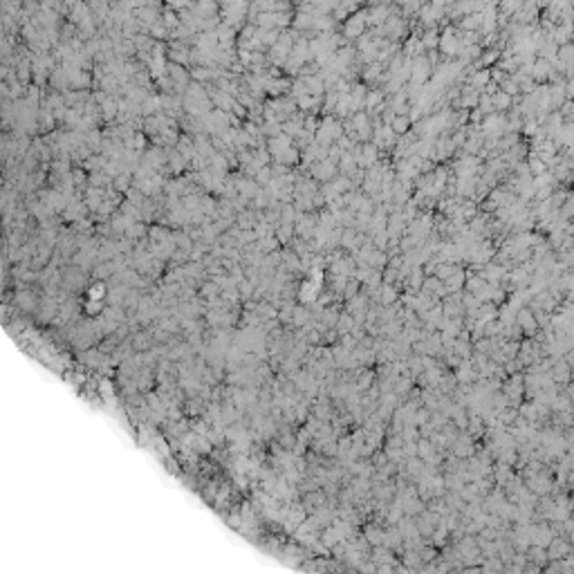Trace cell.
Segmentation results:
<instances>
[{
	"instance_id": "cell-1",
	"label": "cell",
	"mask_w": 574,
	"mask_h": 574,
	"mask_svg": "<svg viewBox=\"0 0 574 574\" xmlns=\"http://www.w3.org/2000/svg\"><path fill=\"white\" fill-rule=\"evenodd\" d=\"M527 489L534 491L536 496H547V493L554 489V480H552V476H550L547 471L541 469V471H536L534 476L527 478Z\"/></svg>"
},
{
	"instance_id": "cell-2",
	"label": "cell",
	"mask_w": 574,
	"mask_h": 574,
	"mask_svg": "<svg viewBox=\"0 0 574 574\" xmlns=\"http://www.w3.org/2000/svg\"><path fill=\"white\" fill-rule=\"evenodd\" d=\"M366 25H368V20H366V11L352 14L350 18L343 22V34H346L348 38H361Z\"/></svg>"
},
{
	"instance_id": "cell-3",
	"label": "cell",
	"mask_w": 574,
	"mask_h": 574,
	"mask_svg": "<svg viewBox=\"0 0 574 574\" xmlns=\"http://www.w3.org/2000/svg\"><path fill=\"white\" fill-rule=\"evenodd\" d=\"M516 323L520 325L525 334H534L538 330V319L534 314V309H530V307H523L516 312Z\"/></svg>"
},
{
	"instance_id": "cell-4",
	"label": "cell",
	"mask_w": 574,
	"mask_h": 574,
	"mask_svg": "<svg viewBox=\"0 0 574 574\" xmlns=\"http://www.w3.org/2000/svg\"><path fill=\"white\" fill-rule=\"evenodd\" d=\"M503 390H505V395L509 397V404H518V402H520V395H523V377H520V375H514L509 381H505Z\"/></svg>"
},
{
	"instance_id": "cell-5",
	"label": "cell",
	"mask_w": 574,
	"mask_h": 574,
	"mask_svg": "<svg viewBox=\"0 0 574 574\" xmlns=\"http://www.w3.org/2000/svg\"><path fill=\"white\" fill-rule=\"evenodd\" d=\"M570 543L565 541V538H552V543L547 545V559H565L567 554H570Z\"/></svg>"
},
{
	"instance_id": "cell-6",
	"label": "cell",
	"mask_w": 574,
	"mask_h": 574,
	"mask_svg": "<svg viewBox=\"0 0 574 574\" xmlns=\"http://www.w3.org/2000/svg\"><path fill=\"white\" fill-rule=\"evenodd\" d=\"M572 377V366L570 361H563V359H559V361H554V368H552V379L556 381V384H567Z\"/></svg>"
},
{
	"instance_id": "cell-7",
	"label": "cell",
	"mask_w": 574,
	"mask_h": 574,
	"mask_svg": "<svg viewBox=\"0 0 574 574\" xmlns=\"http://www.w3.org/2000/svg\"><path fill=\"white\" fill-rule=\"evenodd\" d=\"M491 99H493V108H496V112H505L514 106V97L507 94L505 90H496V92L491 94Z\"/></svg>"
},
{
	"instance_id": "cell-8",
	"label": "cell",
	"mask_w": 574,
	"mask_h": 574,
	"mask_svg": "<svg viewBox=\"0 0 574 574\" xmlns=\"http://www.w3.org/2000/svg\"><path fill=\"white\" fill-rule=\"evenodd\" d=\"M363 538L370 545H377V547H379V545L386 543V532L379 530L377 525H368V527H366V532H363Z\"/></svg>"
},
{
	"instance_id": "cell-9",
	"label": "cell",
	"mask_w": 574,
	"mask_h": 574,
	"mask_svg": "<svg viewBox=\"0 0 574 574\" xmlns=\"http://www.w3.org/2000/svg\"><path fill=\"white\" fill-rule=\"evenodd\" d=\"M489 83H491V72L489 70H478L469 76V86L476 88V90H485Z\"/></svg>"
},
{
	"instance_id": "cell-10",
	"label": "cell",
	"mask_w": 574,
	"mask_h": 574,
	"mask_svg": "<svg viewBox=\"0 0 574 574\" xmlns=\"http://www.w3.org/2000/svg\"><path fill=\"white\" fill-rule=\"evenodd\" d=\"M478 103H480V97H478V90L476 88H464L462 94H460V106L466 110V108H478Z\"/></svg>"
},
{
	"instance_id": "cell-11",
	"label": "cell",
	"mask_w": 574,
	"mask_h": 574,
	"mask_svg": "<svg viewBox=\"0 0 574 574\" xmlns=\"http://www.w3.org/2000/svg\"><path fill=\"white\" fill-rule=\"evenodd\" d=\"M464 283H466V274L462 272V269H458V272H455L451 278L444 280V285H447L449 294H453V292H460V290L464 287Z\"/></svg>"
},
{
	"instance_id": "cell-12",
	"label": "cell",
	"mask_w": 574,
	"mask_h": 574,
	"mask_svg": "<svg viewBox=\"0 0 574 574\" xmlns=\"http://www.w3.org/2000/svg\"><path fill=\"white\" fill-rule=\"evenodd\" d=\"M390 126H393V131H395V133L399 135V137H402V135H406V133H408V128L413 126V121H410V117H408V115H397L395 119H393Z\"/></svg>"
},
{
	"instance_id": "cell-13",
	"label": "cell",
	"mask_w": 574,
	"mask_h": 574,
	"mask_svg": "<svg viewBox=\"0 0 574 574\" xmlns=\"http://www.w3.org/2000/svg\"><path fill=\"white\" fill-rule=\"evenodd\" d=\"M422 285H424V272L420 267H413L408 276V292H420Z\"/></svg>"
},
{
	"instance_id": "cell-14",
	"label": "cell",
	"mask_w": 574,
	"mask_h": 574,
	"mask_svg": "<svg viewBox=\"0 0 574 574\" xmlns=\"http://www.w3.org/2000/svg\"><path fill=\"white\" fill-rule=\"evenodd\" d=\"M354 323H357V319L352 317V312H343L339 314V321H336V330H339V334H346V332L354 328Z\"/></svg>"
},
{
	"instance_id": "cell-15",
	"label": "cell",
	"mask_w": 574,
	"mask_h": 574,
	"mask_svg": "<svg viewBox=\"0 0 574 574\" xmlns=\"http://www.w3.org/2000/svg\"><path fill=\"white\" fill-rule=\"evenodd\" d=\"M500 11H503V16H514L516 11L523 9V5H525V0H500Z\"/></svg>"
},
{
	"instance_id": "cell-16",
	"label": "cell",
	"mask_w": 574,
	"mask_h": 574,
	"mask_svg": "<svg viewBox=\"0 0 574 574\" xmlns=\"http://www.w3.org/2000/svg\"><path fill=\"white\" fill-rule=\"evenodd\" d=\"M527 166H530V173H532V175H541V173L547 171L545 162H543L536 153H532V155H530V160H527Z\"/></svg>"
},
{
	"instance_id": "cell-17",
	"label": "cell",
	"mask_w": 574,
	"mask_h": 574,
	"mask_svg": "<svg viewBox=\"0 0 574 574\" xmlns=\"http://www.w3.org/2000/svg\"><path fill=\"white\" fill-rule=\"evenodd\" d=\"M458 272V267L453 265V263H437V269H435V276L440 278V280H447V278H451L453 274Z\"/></svg>"
},
{
	"instance_id": "cell-18",
	"label": "cell",
	"mask_w": 574,
	"mask_h": 574,
	"mask_svg": "<svg viewBox=\"0 0 574 574\" xmlns=\"http://www.w3.org/2000/svg\"><path fill=\"white\" fill-rule=\"evenodd\" d=\"M395 298H397L395 287H393L390 283H386L384 287H381V298H379V303H381V305H390V303H395Z\"/></svg>"
},
{
	"instance_id": "cell-19",
	"label": "cell",
	"mask_w": 574,
	"mask_h": 574,
	"mask_svg": "<svg viewBox=\"0 0 574 574\" xmlns=\"http://www.w3.org/2000/svg\"><path fill=\"white\" fill-rule=\"evenodd\" d=\"M500 90H505V92L511 94V97H518V94H520V86H518V81H516L514 76L505 79V81L500 83Z\"/></svg>"
},
{
	"instance_id": "cell-20",
	"label": "cell",
	"mask_w": 574,
	"mask_h": 574,
	"mask_svg": "<svg viewBox=\"0 0 574 574\" xmlns=\"http://www.w3.org/2000/svg\"><path fill=\"white\" fill-rule=\"evenodd\" d=\"M276 160L280 162V164L290 166V164H294V162L298 160V153H296V150H294V148H292V146H290V148H287V150H283V153H280V155H276Z\"/></svg>"
},
{
	"instance_id": "cell-21",
	"label": "cell",
	"mask_w": 574,
	"mask_h": 574,
	"mask_svg": "<svg viewBox=\"0 0 574 574\" xmlns=\"http://www.w3.org/2000/svg\"><path fill=\"white\" fill-rule=\"evenodd\" d=\"M16 301H18V305H22L25 309H32L34 305H36V296L30 294V292H20V294L16 296Z\"/></svg>"
},
{
	"instance_id": "cell-22",
	"label": "cell",
	"mask_w": 574,
	"mask_h": 574,
	"mask_svg": "<svg viewBox=\"0 0 574 574\" xmlns=\"http://www.w3.org/2000/svg\"><path fill=\"white\" fill-rule=\"evenodd\" d=\"M373 386V373H363L361 379L357 381V390H368Z\"/></svg>"
},
{
	"instance_id": "cell-23",
	"label": "cell",
	"mask_w": 574,
	"mask_h": 574,
	"mask_svg": "<svg viewBox=\"0 0 574 574\" xmlns=\"http://www.w3.org/2000/svg\"><path fill=\"white\" fill-rule=\"evenodd\" d=\"M404 455H406V458H415V455H418V442L415 440H408V442H404Z\"/></svg>"
},
{
	"instance_id": "cell-24",
	"label": "cell",
	"mask_w": 574,
	"mask_h": 574,
	"mask_svg": "<svg viewBox=\"0 0 574 574\" xmlns=\"http://www.w3.org/2000/svg\"><path fill=\"white\" fill-rule=\"evenodd\" d=\"M236 418H238V410H236L233 406H229V404H227V406L222 408V420L227 422V424H231V422H233Z\"/></svg>"
},
{
	"instance_id": "cell-25",
	"label": "cell",
	"mask_w": 574,
	"mask_h": 574,
	"mask_svg": "<svg viewBox=\"0 0 574 574\" xmlns=\"http://www.w3.org/2000/svg\"><path fill=\"white\" fill-rule=\"evenodd\" d=\"M431 420V413L426 408H420V410H415V424L418 426H422V424H426V422Z\"/></svg>"
},
{
	"instance_id": "cell-26",
	"label": "cell",
	"mask_w": 574,
	"mask_h": 574,
	"mask_svg": "<svg viewBox=\"0 0 574 574\" xmlns=\"http://www.w3.org/2000/svg\"><path fill=\"white\" fill-rule=\"evenodd\" d=\"M305 319H307V312H305V309H303V307H296V309H294V319H292V321H294L296 325H303V323H305Z\"/></svg>"
},
{
	"instance_id": "cell-27",
	"label": "cell",
	"mask_w": 574,
	"mask_h": 574,
	"mask_svg": "<svg viewBox=\"0 0 574 574\" xmlns=\"http://www.w3.org/2000/svg\"><path fill=\"white\" fill-rule=\"evenodd\" d=\"M493 61H498V52H496V49L487 52V56H482V59H480V63H482V65H489V63H493Z\"/></svg>"
},
{
	"instance_id": "cell-28",
	"label": "cell",
	"mask_w": 574,
	"mask_h": 574,
	"mask_svg": "<svg viewBox=\"0 0 574 574\" xmlns=\"http://www.w3.org/2000/svg\"><path fill=\"white\" fill-rule=\"evenodd\" d=\"M115 112H117L115 101H106V103H103V115H106V117H112Z\"/></svg>"
},
{
	"instance_id": "cell-29",
	"label": "cell",
	"mask_w": 574,
	"mask_h": 574,
	"mask_svg": "<svg viewBox=\"0 0 574 574\" xmlns=\"http://www.w3.org/2000/svg\"><path fill=\"white\" fill-rule=\"evenodd\" d=\"M202 294H206V296L218 294V283H216V285H213V283H206V285H204V290H202Z\"/></svg>"
},
{
	"instance_id": "cell-30",
	"label": "cell",
	"mask_w": 574,
	"mask_h": 574,
	"mask_svg": "<svg viewBox=\"0 0 574 574\" xmlns=\"http://www.w3.org/2000/svg\"><path fill=\"white\" fill-rule=\"evenodd\" d=\"M280 444H283V447H292V444H294V437H292V435H283V437H280Z\"/></svg>"
},
{
	"instance_id": "cell-31",
	"label": "cell",
	"mask_w": 574,
	"mask_h": 574,
	"mask_svg": "<svg viewBox=\"0 0 574 574\" xmlns=\"http://www.w3.org/2000/svg\"><path fill=\"white\" fill-rule=\"evenodd\" d=\"M567 482H570V487L574 489V469L570 471V474H567Z\"/></svg>"
}]
</instances>
